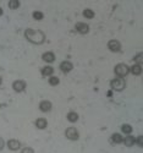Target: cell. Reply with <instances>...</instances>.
<instances>
[{
    "label": "cell",
    "instance_id": "cell-2",
    "mask_svg": "<svg viewBox=\"0 0 143 153\" xmlns=\"http://www.w3.org/2000/svg\"><path fill=\"white\" fill-rule=\"evenodd\" d=\"M129 66L127 65H125V64H119V65H116L115 67V74L118 75L119 77H124V76H126L129 74Z\"/></svg>",
    "mask_w": 143,
    "mask_h": 153
},
{
    "label": "cell",
    "instance_id": "cell-26",
    "mask_svg": "<svg viewBox=\"0 0 143 153\" xmlns=\"http://www.w3.org/2000/svg\"><path fill=\"white\" fill-rule=\"evenodd\" d=\"M4 147V141L1 140V138H0V149H1Z\"/></svg>",
    "mask_w": 143,
    "mask_h": 153
},
{
    "label": "cell",
    "instance_id": "cell-7",
    "mask_svg": "<svg viewBox=\"0 0 143 153\" xmlns=\"http://www.w3.org/2000/svg\"><path fill=\"white\" fill-rule=\"evenodd\" d=\"M60 69L64 71V73H69V71L72 70V64L70 61H62L60 64Z\"/></svg>",
    "mask_w": 143,
    "mask_h": 153
},
{
    "label": "cell",
    "instance_id": "cell-20",
    "mask_svg": "<svg viewBox=\"0 0 143 153\" xmlns=\"http://www.w3.org/2000/svg\"><path fill=\"white\" fill-rule=\"evenodd\" d=\"M9 6H10L11 9H17L20 6V3L17 1V0H11V1L9 3Z\"/></svg>",
    "mask_w": 143,
    "mask_h": 153
},
{
    "label": "cell",
    "instance_id": "cell-12",
    "mask_svg": "<svg viewBox=\"0 0 143 153\" xmlns=\"http://www.w3.org/2000/svg\"><path fill=\"white\" fill-rule=\"evenodd\" d=\"M35 126H37L38 129H46L47 128V120L43 119V118L38 119L37 121H35Z\"/></svg>",
    "mask_w": 143,
    "mask_h": 153
},
{
    "label": "cell",
    "instance_id": "cell-28",
    "mask_svg": "<svg viewBox=\"0 0 143 153\" xmlns=\"http://www.w3.org/2000/svg\"><path fill=\"white\" fill-rule=\"evenodd\" d=\"M0 85H1V78H0Z\"/></svg>",
    "mask_w": 143,
    "mask_h": 153
},
{
    "label": "cell",
    "instance_id": "cell-21",
    "mask_svg": "<svg viewBox=\"0 0 143 153\" xmlns=\"http://www.w3.org/2000/svg\"><path fill=\"white\" fill-rule=\"evenodd\" d=\"M49 83H50L51 86H56V85L59 83V78H58V77H54V76H51V77L49 78Z\"/></svg>",
    "mask_w": 143,
    "mask_h": 153
},
{
    "label": "cell",
    "instance_id": "cell-3",
    "mask_svg": "<svg viewBox=\"0 0 143 153\" xmlns=\"http://www.w3.org/2000/svg\"><path fill=\"white\" fill-rule=\"evenodd\" d=\"M111 88L115 89V91H122L125 88V81L122 78H115L111 81Z\"/></svg>",
    "mask_w": 143,
    "mask_h": 153
},
{
    "label": "cell",
    "instance_id": "cell-27",
    "mask_svg": "<svg viewBox=\"0 0 143 153\" xmlns=\"http://www.w3.org/2000/svg\"><path fill=\"white\" fill-rule=\"evenodd\" d=\"M3 15V10H1V7H0V16Z\"/></svg>",
    "mask_w": 143,
    "mask_h": 153
},
{
    "label": "cell",
    "instance_id": "cell-6",
    "mask_svg": "<svg viewBox=\"0 0 143 153\" xmlns=\"http://www.w3.org/2000/svg\"><path fill=\"white\" fill-rule=\"evenodd\" d=\"M108 48L111 50V51H119L120 50V43L118 41H110L108 43Z\"/></svg>",
    "mask_w": 143,
    "mask_h": 153
},
{
    "label": "cell",
    "instance_id": "cell-16",
    "mask_svg": "<svg viewBox=\"0 0 143 153\" xmlns=\"http://www.w3.org/2000/svg\"><path fill=\"white\" fill-rule=\"evenodd\" d=\"M131 71H132V74L133 75H141V73H142V67H141V65H133L132 67H131Z\"/></svg>",
    "mask_w": 143,
    "mask_h": 153
},
{
    "label": "cell",
    "instance_id": "cell-14",
    "mask_svg": "<svg viewBox=\"0 0 143 153\" xmlns=\"http://www.w3.org/2000/svg\"><path fill=\"white\" fill-rule=\"evenodd\" d=\"M77 119H78V115H77L75 112H70V113L67 114V120H69V121L75 123V121H77Z\"/></svg>",
    "mask_w": 143,
    "mask_h": 153
},
{
    "label": "cell",
    "instance_id": "cell-13",
    "mask_svg": "<svg viewBox=\"0 0 143 153\" xmlns=\"http://www.w3.org/2000/svg\"><path fill=\"white\" fill-rule=\"evenodd\" d=\"M124 142H125V145H126L127 147H131L132 145H135L136 140H135V137H132V136H127V137H125Z\"/></svg>",
    "mask_w": 143,
    "mask_h": 153
},
{
    "label": "cell",
    "instance_id": "cell-22",
    "mask_svg": "<svg viewBox=\"0 0 143 153\" xmlns=\"http://www.w3.org/2000/svg\"><path fill=\"white\" fill-rule=\"evenodd\" d=\"M33 17L35 20H42L43 19V14L39 12V11H35V12H33Z\"/></svg>",
    "mask_w": 143,
    "mask_h": 153
},
{
    "label": "cell",
    "instance_id": "cell-17",
    "mask_svg": "<svg viewBox=\"0 0 143 153\" xmlns=\"http://www.w3.org/2000/svg\"><path fill=\"white\" fill-rule=\"evenodd\" d=\"M111 140H113V142H115V143H121V142L124 141V138L121 137V135H119V133H114L113 136H111Z\"/></svg>",
    "mask_w": 143,
    "mask_h": 153
},
{
    "label": "cell",
    "instance_id": "cell-25",
    "mask_svg": "<svg viewBox=\"0 0 143 153\" xmlns=\"http://www.w3.org/2000/svg\"><path fill=\"white\" fill-rule=\"evenodd\" d=\"M23 153H33V149L32 148H25L23 149Z\"/></svg>",
    "mask_w": 143,
    "mask_h": 153
},
{
    "label": "cell",
    "instance_id": "cell-15",
    "mask_svg": "<svg viewBox=\"0 0 143 153\" xmlns=\"http://www.w3.org/2000/svg\"><path fill=\"white\" fill-rule=\"evenodd\" d=\"M53 67L51 66H46V67H43L42 69V74L44 75V76H50L51 74H53Z\"/></svg>",
    "mask_w": 143,
    "mask_h": 153
},
{
    "label": "cell",
    "instance_id": "cell-1",
    "mask_svg": "<svg viewBox=\"0 0 143 153\" xmlns=\"http://www.w3.org/2000/svg\"><path fill=\"white\" fill-rule=\"evenodd\" d=\"M25 36L30 42L34 43V44H40L46 39V36L40 31H34V30H26Z\"/></svg>",
    "mask_w": 143,
    "mask_h": 153
},
{
    "label": "cell",
    "instance_id": "cell-24",
    "mask_svg": "<svg viewBox=\"0 0 143 153\" xmlns=\"http://www.w3.org/2000/svg\"><path fill=\"white\" fill-rule=\"evenodd\" d=\"M136 61L138 62V65L141 64V62H142V54H138V55L136 57Z\"/></svg>",
    "mask_w": 143,
    "mask_h": 153
},
{
    "label": "cell",
    "instance_id": "cell-9",
    "mask_svg": "<svg viewBox=\"0 0 143 153\" xmlns=\"http://www.w3.org/2000/svg\"><path fill=\"white\" fill-rule=\"evenodd\" d=\"M7 147L10 149H12V151H16V149L20 148V142L17 140H10L7 142Z\"/></svg>",
    "mask_w": 143,
    "mask_h": 153
},
{
    "label": "cell",
    "instance_id": "cell-23",
    "mask_svg": "<svg viewBox=\"0 0 143 153\" xmlns=\"http://www.w3.org/2000/svg\"><path fill=\"white\" fill-rule=\"evenodd\" d=\"M136 141H137V143H138V145H139L141 147L143 146V137H142V136H138V138H137Z\"/></svg>",
    "mask_w": 143,
    "mask_h": 153
},
{
    "label": "cell",
    "instance_id": "cell-18",
    "mask_svg": "<svg viewBox=\"0 0 143 153\" xmlns=\"http://www.w3.org/2000/svg\"><path fill=\"white\" fill-rule=\"evenodd\" d=\"M83 16L84 17H88V19H92V17L94 16V12L91 10V9H86V10L83 11Z\"/></svg>",
    "mask_w": 143,
    "mask_h": 153
},
{
    "label": "cell",
    "instance_id": "cell-8",
    "mask_svg": "<svg viewBox=\"0 0 143 153\" xmlns=\"http://www.w3.org/2000/svg\"><path fill=\"white\" fill-rule=\"evenodd\" d=\"M39 108L42 112H49L51 109V103L49 101H43V102H40Z\"/></svg>",
    "mask_w": 143,
    "mask_h": 153
},
{
    "label": "cell",
    "instance_id": "cell-11",
    "mask_svg": "<svg viewBox=\"0 0 143 153\" xmlns=\"http://www.w3.org/2000/svg\"><path fill=\"white\" fill-rule=\"evenodd\" d=\"M54 59H55V55H54L53 53H50V51H47V53L43 54V60H44V61L53 62V61H54Z\"/></svg>",
    "mask_w": 143,
    "mask_h": 153
},
{
    "label": "cell",
    "instance_id": "cell-5",
    "mask_svg": "<svg viewBox=\"0 0 143 153\" xmlns=\"http://www.w3.org/2000/svg\"><path fill=\"white\" fill-rule=\"evenodd\" d=\"M12 87H14V89H15L16 92H22L23 89L26 88V83L23 82V81L19 80V81H15L14 85H12Z\"/></svg>",
    "mask_w": 143,
    "mask_h": 153
},
{
    "label": "cell",
    "instance_id": "cell-10",
    "mask_svg": "<svg viewBox=\"0 0 143 153\" xmlns=\"http://www.w3.org/2000/svg\"><path fill=\"white\" fill-rule=\"evenodd\" d=\"M76 30H77L79 33L84 34V33H87V32H88V25L79 22V23H77V25H76Z\"/></svg>",
    "mask_w": 143,
    "mask_h": 153
},
{
    "label": "cell",
    "instance_id": "cell-4",
    "mask_svg": "<svg viewBox=\"0 0 143 153\" xmlns=\"http://www.w3.org/2000/svg\"><path fill=\"white\" fill-rule=\"evenodd\" d=\"M66 137H67L69 140H72V141L77 140V138H78V132H77V130H76L75 128H69V129L66 130Z\"/></svg>",
    "mask_w": 143,
    "mask_h": 153
},
{
    "label": "cell",
    "instance_id": "cell-19",
    "mask_svg": "<svg viewBox=\"0 0 143 153\" xmlns=\"http://www.w3.org/2000/svg\"><path fill=\"white\" fill-rule=\"evenodd\" d=\"M121 130H122V132H125V133H130V132L132 131V128L130 126V125L125 124V125H122V126H121Z\"/></svg>",
    "mask_w": 143,
    "mask_h": 153
}]
</instances>
